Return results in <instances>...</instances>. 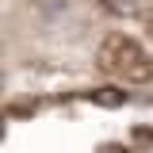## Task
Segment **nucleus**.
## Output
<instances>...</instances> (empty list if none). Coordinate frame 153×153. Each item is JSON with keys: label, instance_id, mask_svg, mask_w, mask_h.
I'll use <instances>...</instances> for the list:
<instances>
[{"label": "nucleus", "instance_id": "nucleus-1", "mask_svg": "<svg viewBox=\"0 0 153 153\" xmlns=\"http://www.w3.org/2000/svg\"><path fill=\"white\" fill-rule=\"evenodd\" d=\"M146 57H149V54L138 46V38L123 35V31H115V35H107V38H103V46H100V69L126 76L134 65H142Z\"/></svg>", "mask_w": 153, "mask_h": 153}, {"label": "nucleus", "instance_id": "nucleus-2", "mask_svg": "<svg viewBox=\"0 0 153 153\" xmlns=\"http://www.w3.org/2000/svg\"><path fill=\"white\" fill-rule=\"evenodd\" d=\"M88 100H92V103H100V107H123V103L130 100V92H123V88L107 84V88H96V92H88Z\"/></svg>", "mask_w": 153, "mask_h": 153}, {"label": "nucleus", "instance_id": "nucleus-3", "mask_svg": "<svg viewBox=\"0 0 153 153\" xmlns=\"http://www.w3.org/2000/svg\"><path fill=\"white\" fill-rule=\"evenodd\" d=\"M134 138H138V142H153V130H146V126H138V130H134Z\"/></svg>", "mask_w": 153, "mask_h": 153}, {"label": "nucleus", "instance_id": "nucleus-4", "mask_svg": "<svg viewBox=\"0 0 153 153\" xmlns=\"http://www.w3.org/2000/svg\"><path fill=\"white\" fill-rule=\"evenodd\" d=\"M103 153H130V149H123V146H103Z\"/></svg>", "mask_w": 153, "mask_h": 153}]
</instances>
